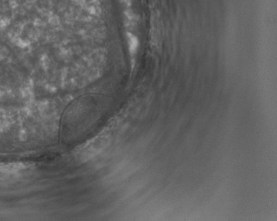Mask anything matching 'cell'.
Here are the masks:
<instances>
[{"instance_id": "1", "label": "cell", "mask_w": 277, "mask_h": 221, "mask_svg": "<svg viewBox=\"0 0 277 221\" xmlns=\"http://www.w3.org/2000/svg\"><path fill=\"white\" fill-rule=\"evenodd\" d=\"M108 141V138L105 135H102L97 138V139H93L92 142L89 143L87 146L84 149V150L82 151V156L85 157V159H86L87 157H91L92 156H94L95 154L99 152L102 149H104V146L106 145V143Z\"/></svg>"}]
</instances>
